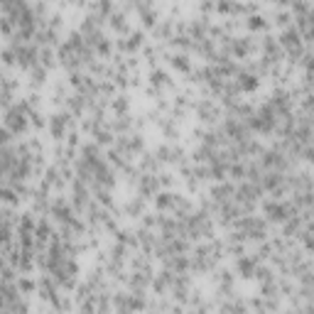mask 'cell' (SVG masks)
I'll use <instances>...</instances> for the list:
<instances>
[{"label":"cell","instance_id":"6da1fadb","mask_svg":"<svg viewBox=\"0 0 314 314\" xmlns=\"http://www.w3.org/2000/svg\"><path fill=\"white\" fill-rule=\"evenodd\" d=\"M268 216L270 219H275V221H285L287 216H290V211H287V206L285 204H280V202H270L268 204Z\"/></svg>","mask_w":314,"mask_h":314}]
</instances>
